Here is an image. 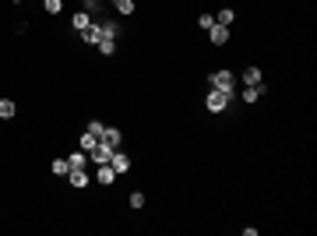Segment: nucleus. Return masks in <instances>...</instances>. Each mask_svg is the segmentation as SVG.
Returning a JSON list of instances; mask_svg holds the SVG:
<instances>
[{
    "label": "nucleus",
    "mask_w": 317,
    "mask_h": 236,
    "mask_svg": "<svg viewBox=\"0 0 317 236\" xmlns=\"http://www.w3.org/2000/svg\"><path fill=\"white\" fill-rule=\"evenodd\" d=\"M229 102H233V95H225V92H219V89H212L208 95H205V106H208L212 113H225Z\"/></svg>",
    "instance_id": "f257e3e1"
},
{
    "label": "nucleus",
    "mask_w": 317,
    "mask_h": 236,
    "mask_svg": "<svg viewBox=\"0 0 317 236\" xmlns=\"http://www.w3.org/2000/svg\"><path fill=\"white\" fill-rule=\"evenodd\" d=\"M208 81H212V89H219V92H225V95H233V74H229V71H215Z\"/></svg>",
    "instance_id": "f03ea898"
},
{
    "label": "nucleus",
    "mask_w": 317,
    "mask_h": 236,
    "mask_svg": "<svg viewBox=\"0 0 317 236\" xmlns=\"http://www.w3.org/2000/svg\"><path fill=\"white\" fill-rule=\"evenodd\" d=\"M88 159H92L95 166H102V162H109V159H113V148H106L102 141H95V148H88Z\"/></svg>",
    "instance_id": "7ed1b4c3"
},
{
    "label": "nucleus",
    "mask_w": 317,
    "mask_h": 236,
    "mask_svg": "<svg viewBox=\"0 0 317 236\" xmlns=\"http://www.w3.org/2000/svg\"><path fill=\"white\" fill-rule=\"evenodd\" d=\"M99 141H102V145H106V148H113V152H117V148L124 145V134H120V131H117V127H106V131H102V138H99Z\"/></svg>",
    "instance_id": "20e7f679"
},
{
    "label": "nucleus",
    "mask_w": 317,
    "mask_h": 236,
    "mask_svg": "<svg viewBox=\"0 0 317 236\" xmlns=\"http://www.w3.org/2000/svg\"><path fill=\"white\" fill-rule=\"evenodd\" d=\"M109 166H113V169H117V177H120V173H127V169H130V159H127L124 152L117 148V152H113V159H109Z\"/></svg>",
    "instance_id": "39448f33"
},
{
    "label": "nucleus",
    "mask_w": 317,
    "mask_h": 236,
    "mask_svg": "<svg viewBox=\"0 0 317 236\" xmlns=\"http://www.w3.org/2000/svg\"><path fill=\"white\" fill-rule=\"evenodd\" d=\"M208 35H212V42H215V46H225V42H229V29H225V25H212Z\"/></svg>",
    "instance_id": "423d86ee"
},
{
    "label": "nucleus",
    "mask_w": 317,
    "mask_h": 236,
    "mask_svg": "<svg viewBox=\"0 0 317 236\" xmlns=\"http://www.w3.org/2000/svg\"><path fill=\"white\" fill-rule=\"evenodd\" d=\"M95 180H99V183H106V187H109V183H113V180H117V169H113V166H109V162H102V166H99V173H95Z\"/></svg>",
    "instance_id": "0eeeda50"
},
{
    "label": "nucleus",
    "mask_w": 317,
    "mask_h": 236,
    "mask_svg": "<svg viewBox=\"0 0 317 236\" xmlns=\"http://www.w3.org/2000/svg\"><path fill=\"white\" fill-rule=\"evenodd\" d=\"M67 180H71V187H78V190H81V187H88V173H85V169H71Z\"/></svg>",
    "instance_id": "6e6552de"
},
{
    "label": "nucleus",
    "mask_w": 317,
    "mask_h": 236,
    "mask_svg": "<svg viewBox=\"0 0 317 236\" xmlns=\"http://www.w3.org/2000/svg\"><path fill=\"white\" fill-rule=\"evenodd\" d=\"M261 95H264V85H247L243 89V102H257Z\"/></svg>",
    "instance_id": "1a4fd4ad"
},
{
    "label": "nucleus",
    "mask_w": 317,
    "mask_h": 236,
    "mask_svg": "<svg viewBox=\"0 0 317 236\" xmlns=\"http://www.w3.org/2000/svg\"><path fill=\"white\" fill-rule=\"evenodd\" d=\"M71 25H74V29H78V32H81V29H88V25H92V14H88V11H78Z\"/></svg>",
    "instance_id": "9d476101"
},
{
    "label": "nucleus",
    "mask_w": 317,
    "mask_h": 236,
    "mask_svg": "<svg viewBox=\"0 0 317 236\" xmlns=\"http://www.w3.org/2000/svg\"><path fill=\"white\" fill-rule=\"evenodd\" d=\"M81 39H85V42H99V39H102V35H99V25H88V29H81Z\"/></svg>",
    "instance_id": "9b49d317"
},
{
    "label": "nucleus",
    "mask_w": 317,
    "mask_h": 236,
    "mask_svg": "<svg viewBox=\"0 0 317 236\" xmlns=\"http://www.w3.org/2000/svg\"><path fill=\"white\" fill-rule=\"evenodd\" d=\"M233 18H236V14H233L229 7H222L219 14H215V25H225V29H229V25H233Z\"/></svg>",
    "instance_id": "f8f14e48"
},
{
    "label": "nucleus",
    "mask_w": 317,
    "mask_h": 236,
    "mask_svg": "<svg viewBox=\"0 0 317 236\" xmlns=\"http://www.w3.org/2000/svg\"><path fill=\"white\" fill-rule=\"evenodd\" d=\"M243 81L247 85H261V67H247L243 71Z\"/></svg>",
    "instance_id": "ddd939ff"
},
{
    "label": "nucleus",
    "mask_w": 317,
    "mask_h": 236,
    "mask_svg": "<svg viewBox=\"0 0 317 236\" xmlns=\"http://www.w3.org/2000/svg\"><path fill=\"white\" fill-rule=\"evenodd\" d=\"M95 46H99V53H106V57H113V50H117V39H99Z\"/></svg>",
    "instance_id": "4468645a"
},
{
    "label": "nucleus",
    "mask_w": 317,
    "mask_h": 236,
    "mask_svg": "<svg viewBox=\"0 0 317 236\" xmlns=\"http://www.w3.org/2000/svg\"><path fill=\"white\" fill-rule=\"evenodd\" d=\"M14 117V102L11 99H0V120H11Z\"/></svg>",
    "instance_id": "2eb2a0df"
},
{
    "label": "nucleus",
    "mask_w": 317,
    "mask_h": 236,
    "mask_svg": "<svg viewBox=\"0 0 317 236\" xmlns=\"http://www.w3.org/2000/svg\"><path fill=\"white\" fill-rule=\"evenodd\" d=\"M53 173H57V177H67V173H71V162H67V159H53Z\"/></svg>",
    "instance_id": "dca6fc26"
},
{
    "label": "nucleus",
    "mask_w": 317,
    "mask_h": 236,
    "mask_svg": "<svg viewBox=\"0 0 317 236\" xmlns=\"http://www.w3.org/2000/svg\"><path fill=\"white\" fill-rule=\"evenodd\" d=\"M67 162H71V169H85V152H74Z\"/></svg>",
    "instance_id": "f3484780"
},
{
    "label": "nucleus",
    "mask_w": 317,
    "mask_h": 236,
    "mask_svg": "<svg viewBox=\"0 0 317 236\" xmlns=\"http://www.w3.org/2000/svg\"><path fill=\"white\" fill-rule=\"evenodd\" d=\"M42 7H46L50 14H60V11H63V0H42Z\"/></svg>",
    "instance_id": "a211bd4d"
},
{
    "label": "nucleus",
    "mask_w": 317,
    "mask_h": 236,
    "mask_svg": "<svg viewBox=\"0 0 317 236\" xmlns=\"http://www.w3.org/2000/svg\"><path fill=\"white\" fill-rule=\"evenodd\" d=\"M95 141H99V138H95V134H88V131H85V134H81V152H88V148H95Z\"/></svg>",
    "instance_id": "6ab92c4d"
},
{
    "label": "nucleus",
    "mask_w": 317,
    "mask_h": 236,
    "mask_svg": "<svg viewBox=\"0 0 317 236\" xmlns=\"http://www.w3.org/2000/svg\"><path fill=\"white\" fill-rule=\"evenodd\" d=\"M117 11L120 14H134V0H117Z\"/></svg>",
    "instance_id": "aec40b11"
},
{
    "label": "nucleus",
    "mask_w": 317,
    "mask_h": 236,
    "mask_svg": "<svg viewBox=\"0 0 317 236\" xmlns=\"http://www.w3.org/2000/svg\"><path fill=\"white\" fill-rule=\"evenodd\" d=\"M145 205V194H141V190H134V194H130V208H141Z\"/></svg>",
    "instance_id": "412c9836"
},
{
    "label": "nucleus",
    "mask_w": 317,
    "mask_h": 236,
    "mask_svg": "<svg viewBox=\"0 0 317 236\" xmlns=\"http://www.w3.org/2000/svg\"><path fill=\"white\" fill-rule=\"evenodd\" d=\"M102 131H106V127H102L99 120H92V123H88V134H95V138H102Z\"/></svg>",
    "instance_id": "4be33fe9"
},
{
    "label": "nucleus",
    "mask_w": 317,
    "mask_h": 236,
    "mask_svg": "<svg viewBox=\"0 0 317 236\" xmlns=\"http://www.w3.org/2000/svg\"><path fill=\"white\" fill-rule=\"evenodd\" d=\"M215 25V14H201V29H212Z\"/></svg>",
    "instance_id": "5701e85b"
},
{
    "label": "nucleus",
    "mask_w": 317,
    "mask_h": 236,
    "mask_svg": "<svg viewBox=\"0 0 317 236\" xmlns=\"http://www.w3.org/2000/svg\"><path fill=\"white\" fill-rule=\"evenodd\" d=\"M99 4H102V0H85V11H88V14H95V11H99Z\"/></svg>",
    "instance_id": "b1692460"
},
{
    "label": "nucleus",
    "mask_w": 317,
    "mask_h": 236,
    "mask_svg": "<svg viewBox=\"0 0 317 236\" xmlns=\"http://www.w3.org/2000/svg\"><path fill=\"white\" fill-rule=\"evenodd\" d=\"M14 4H21V0H14Z\"/></svg>",
    "instance_id": "393cba45"
}]
</instances>
